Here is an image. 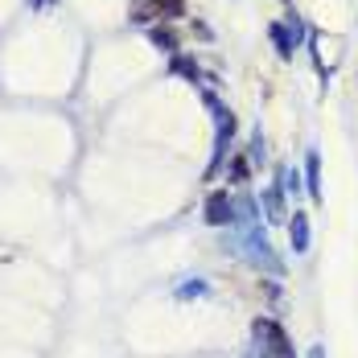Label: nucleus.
I'll list each match as a JSON object with an SVG mask.
<instances>
[{
  "instance_id": "obj_1",
  "label": "nucleus",
  "mask_w": 358,
  "mask_h": 358,
  "mask_svg": "<svg viewBox=\"0 0 358 358\" xmlns=\"http://www.w3.org/2000/svg\"><path fill=\"white\" fill-rule=\"evenodd\" d=\"M255 342L268 346L272 358H288V342H285V329L276 322H255Z\"/></svg>"
},
{
  "instance_id": "obj_2",
  "label": "nucleus",
  "mask_w": 358,
  "mask_h": 358,
  "mask_svg": "<svg viewBox=\"0 0 358 358\" xmlns=\"http://www.w3.org/2000/svg\"><path fill=\"white\" fill-rule=\"evenodd\" d=\"M272 41H276V50H280L285 58H292V50L301 45V21L292 17L285 25H272Z\"/></svg>"
},
{
  "instance_id": "obj_3",
  "label": "nucleus",
  "mask_w": 358,
  "mask_h": 358,
  "mask_svg": "<svg viewBox=\"0 0 358 358\" xmlns=\"http://www.w3.org/2000/svg\"><path fill=\"white\" fill-rule=\"evenodd\" d=\"M185 13V0H148L141 8V17H181Z\"/></svg>"
},
{
  "instance_id": "obj_4",
  "label": "nucleus",
  "mask_w": 358,
  "mask_h": 358,
  "mask_svg": "<svg viewBox=\"0 0 358 358\" xmlns=\"http://www.w3.org/2000/svg\"><path fill=\"white\" fill-rule=\"evenodd\" d=\"M148 37H152V45H161V50H178V37L169 34L165 25H157V29H148Z\"/></svg>"
},
{
  "instance_id": "obj_5",
  "label": "nucleus",
  "mask_w": 358,
  "mask_h": 358,
  "mask_svg": "<svg viewBox=\"0 0 358 358\" xmlns=\"http://www.w3.org/2000/svg\"><path fill=\"white\" fill-rule=\"evenodd\" d=\"M206 215L215 218V222H218V218H222V215H227V198H222V194H218L215 202H210V210H206Z\"/></svg>"
},
{
  "instance_id": "obj_6",
  "label": "nucleus",
  "mask_w": 358,
  "mask_h": 358,
  "mask_svg": "<svg viewBox=\"0 0 358 358\" xmlns=\"http://www.w3.org/2000/svg\"><path fill=\"white\" fill-rule=\"evenodd\" d=\"M29 4H34V8H37V4H45V0H29Z\"/></svg>"
}]
</instances>
